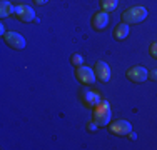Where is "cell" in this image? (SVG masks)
Wrapping results in <instances>:
<instances>
[{
	"label": "cell",
	"mask_w": 157,
	"mask_h": 150,
	"mask_svg": "<svg viewBox=\"0 0 157 150\" xmlns=\"http://www.w3.org/2000/svg\"><path fill=\"white\" fill-rule=\"evenodd\" d=\"M110 132L119 135V137H125V135H130V132H132V125L127 120H117V122L110 123Z\"/></svg>",
	"instance_id": "9c48e42d"
},
{
	"label": "cell",
	"mask_w": 157,
	"mask_h": 150,
	"mask_svg": "<svg viewBox=\"0 0 157 150\" xmlns=\"http://www.w3.org/2000/svg\"><path fill=\"white\" fill-rule=\"evenodd\" d=\"M149 54L152 55V58H157V42L151 43V48H149Z\"/></svg>",
	"instance_id": "9a60e30c"
},
{
	"label": "cell",
	"mask_w": 157,
	"mask_h": 150,
	"mask_svg": "<svg viewBox=\"0 0 157 150\" xmlns=\"http://www.w3.org/2000/svg\"><path fill=\"white\" fill-rule=\"evenodd\" d=\"M147 15L149 12L145 7H130V9L124 10V13H122V24H127V25L139 24V22L147 18Z\"/></svg>",
	"instance_id": "7a4b0ae2"
},
{
	"label": "cell",
	"mask_w": 157,
	"mask_h": 150,
	"mask_svg": "<svg viewBox=\"0 0 157 150\" xmlns=\"http://www.w3.org/2000/svg\"><path fill=\"white\" fill-rule=\"evenodd\" d=\"M94 72H95V78L100 82H109L110 80V67L105 62L99 60L94 65Z\"/></svg>",
	"instance_id": "30bf717a"
},
{
	"label": "cell",
	"mask_w": 157,
	"mask_h": 150,
	"mask_svg": "<svg viewBox=\"0 0 157 150\" xmlns=\"http://www.w3.org/2000/svg\"><path fill=\"white\" fill-rule=\"evenodd\" d=\"M70 62H72V65L74 67H78V65H82L84 63V58H82V55L80 54H72V57H70Z\"/></svg>",
	"instance_id": "5bb4252c"
},
{
	"label": "cell",
	"mask_w": 157,
	"mask_h": 150,
	"mask_svg": "<svg viewBox=\"0 0 157 150\" xmlns=\"http://www.w3.org/2000/svg\"><path fill=\"white\" fill-rule=\"evenodd\" d=\"M48 0H33V3H37V5H44V3H47Z\"/></svg>",
	"instance_id": "ac0fdd59"
},
{
	"label": "cell",
	"mask_w": 157,
	"mask_h": 150,
	"mask_svg": "<svg viewBox=\"0 0 157 150\" xmlns=\"http://www.w3.org/2000/svg\"><path fill=\"white\" fill-rule=\"evenodd\" d=\"M92 27L94 30L97 32H100V30H105L107 24H109V12H105V10H99V12H95L92 15Z\"/></svg>",
	"instance_id": "ba28073f"
},
{
	"label": "cell",
	"mask_w": 157,
	"mask_h": 150,
	"mask_svg": "<svg viewBox=\"0 0 157 150\" xmlns=\"http://www.w3.org/2000/svg\"><path fill=\"white\" fill-rule=\"evenodd\" d=\"M78 97H80V102L84 103L87 108H94L99 102H102V100H100L99 92H95V90H90V88H87V87H84V88L80 90Z\"/></svg>",
	"instance_id": "3957f363"
},
{
	"label": "cell",
	"mask_w": 157,
	"mask_h": 150,
	"mask_svg": "<svg viewBox=\"0 0 157 150\" xmlns=\"http://www.w3.org/2000/svg\"><path fill=\"white\" fill-rule=\"evenodd\" d=\"M147 78L149 80H152V82H157V70H151L147 75Z\"/></svg>",
	"instance_id": "2e32d148"
},
{
	"label": "cell",
	"mask_w": 157,
	"mask_h": 150,
	"mask_svg": "<svg viewBox=\"0 0 157 150\" xmlns=\"http://www.w3.org/2000/svg\"><path fill=\"white\" fill-rule=\"evenodd\" d=\"M97 127H99V125H97V123L94 122V120H92V122H89V123H87V130H90V132H92V130H95Z\"/></svg>",
	"instance_id": "e0dca14e"
},
{
	"label": "cell",
	"mask_w": 157,
	"mask_h": 150,
	"mask_svg": "<svg viewBox=\"0 0 157 150\" xmlns=\"http://www.w3.org/2000/svg\"><path fill=\"white\" fill-rule=\"evenodd\" d=\"M119 5V0H100V7L105 12H114Z\"/></svg>",
	"instance_id": "4fadbf2b"
},
{
	"label": "cell",
	"mask_w": 157,
	"mask_h": 150,
	"mask_svg": "<svg viewBox=\"0 0 157 150\" xmlns=\"http://www.w3.org/2000/svg\"><path fill=\"white\" fill-rule=\"evenodd\" d=\"M129 35V25L127 24H119L117 27L114 28V39L115 40H124Z\"/></svg>",
	"instance_id": "7c38bea8"
},
{
	"label": "cell",
	"mask_w": 157,
	"mask_h": 150,
	"mask_svg": "<svg viewBox=\"0 0 157 150\" xmlns=\"http://www.w3.org/2000/svg\"><path fill=\"white\" fill-rule=\"evenodd\" d=\"M110 117H112V110H110V105L107 103L105 100H104V102H99L94 108H92V120H94L99 127L109 125Z\"/></svg>",
	"instance_id": "6da1fadb"
},
{
	"label": "cell",
	"mask_w": 157,
	"mask_h": 150,
	"mask_svg": "<svg viewBox=\"0 0 157 150\" xmlns=\"http://www.w3.org/2000/svg\"><path fill=\"white\" fill-rule=\"evenodd\" d=\"M13 12H15V5H12L9 0H2L0 2V17L2 18L13 15Z\"/></svg>",
	"instance_id": "8fae6325"
},
{
	"label": "cell",
	"mask_w": 157,
	"mask_h": 150,
	"mask_svg": "<svg viewBox=\"0 0 157 150\" xmlns=\"http://www.w3.org/2000/svg\"><path fill=\"white\" fill-rule=\"evenodd\" d=\"M3 40H5V43L9 45V47L15 48V50H22V48H25V45H27L25 39L17 32H7L5 35H3Z\"/></svg>",
	"instance_id": "8992f818"
},
{
	"label": "cell",
	"mask_w": 157,
	"mask_h": 150,
	"mask_svg": "<svg viewBox=\"0 0 157 150\" xmlns=\"http://www.w3.org/2000/svg\"><path fill=\"white\" fill-rule=\"evenodd\" d=\"M13 17L17 18V20L20 22H33L37 20L35 18V12H33V9L30 5H22V3H18V5H15V12H13Z\"/></svg>",
	"instance_id": "5b68a950"
},
{
	"label": "cell",
	"mask_w": 157,
	"mask_h": 150,
	"mask_svg": "<svg viewBox=\"0 0 157 150\" xmlns=\"http://www.w3.org/2000/svg\"><path fill=\"white\" fill-rule=\"evenodd\" d=\"M147 75H149V72L140 65H134L127 70V78L130 82H134V84H142L144 80H147Z\"/></svg>",
	"instance_id": "52a82bcc"
},
{
	"label": "cell",
	"mask_w": 157,
	"mask_h": 150,
	"mask_svg": "<svg viewBox=\"0 0 157 150\" xmlns=\"http://www.w3.org/2000/svg\"><path fill=\"white\" fill-rule=\"evenodd\" d=\"M75 78L82 85H90L95 82V72L90 67H85L84 63H82V65L75 67Z\"/></svg>",
	"instance_id": "277c9868"
}]
</instances>
